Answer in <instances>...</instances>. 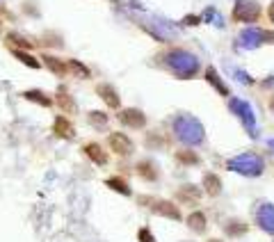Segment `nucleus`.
I'll use <instances>...</instances> for the list:
<instances>
[{"label": "nucleus", "mask_w": 274, "mask_h": 242, "mask_svg": "<svg viewBox=\"0 0 274 242\" xmlns=\"http://www.w3.org/2000/svg\"><path fill=\"white\" fill-rule=\"evenodd\" d=\"M139 201H142V203H149L155 215L169 217V219H174V222H178V219H181V210H178L171 201H165V199H149V197H142Z\"/></svg>", "instance_id": "obj_1"}, {"label": "nucleus", "mask_w": 274, "mask_h": 242, "mask_svg": "<svg viewBox=\"0 0 274 242\" xmlns=\"http://www.w3.org/2000/svg\"><path fill=\"white\" fill-rule=\"evenodd\" d=\"M258 16H260V7L254 0H242L233 9V18L235 21H242V23H254Z\"/></svg>", "instance_id": "obj_2"}, {"label": "nucleus", "mask_w": 274, "mask_h": 242, "mask_svg": "<svg viewBox=\"0 0 274 242\" xmlns=\"http://www.w3.org/2000/svg\"><path fill=\"white\" fill-rule=\"evenodd\" d=\"M107 144L112 149L114 153L123 155V158H128L133 151H135V144H133V139L128 135H123V133H112L110 137H107Z\"/></svg>", "instance_id": "obj_3"}, {"label": "nucleus", "mask_w": 274, "mask_h": 242, "mask_svg": "<svg viewBox=\"0 0 274 242\" xmlns=\"http://www.w3.org/2000/svg\"><path fill=\"white\" fill-rule=\"evenodd\" d=\"M119 121L123 126H128V128H144L146 126V117L142 110H137V107H123L119 112Z\"/></svg>", "instance_id": "obj_4"}, {"label": "nucleus", "mask_w": 274, "mask_h": 242, "mask_svg": "<svg viewBox=\"0 0 274 242\" xmlns=\"http://www.w3.org/2000/svg\"><path fill=\"white\" fill-rule=\"evenodd\" d=\"M231 167L238 169L240 174H251V176L260 174V160L254 158V155H242V158H238V160L231 162Z\"/></svg>", "instance_id": "obj_5"}, {"label": "nucleus", "mask_w": 274, "mask_h": 242, "mask_svg": "<svg viewBox=\"0 0 274 242\" xmlns=\"http://www.w3.org/2000/svg\"><path fill=\"white\" fill-rule=\"evenodd\" d=\"M53 135H57V137H66L71 139L73 135H76V128H73V123L69 121V117H55V123H53Z\"/></svg>", "instance_id": "obj_6"}, {"label": "nucleus", "mask_w": 274, "mask_h": 242, "mask_svg": "<svg viewBox=\"0 0 274 242\" xmlns=\"http://www.w3.org/2000/svg\"><path fill=\"white\" fill-rule=\"evenodd\" d=\"M82 153H87L89 160L96 162V165H105L107 162V153H105V149L98 142H87L82 146Z\"/></svg>", "instance_id": "obj_7"}, {"label": "nucleus", "mask_w": 274, "mask_h": 242, "mask_svg": "<svg viewBox=\"0 0 274 242\" xmlns=\"http://www.w3.org/2000/svg\"><path fill=\"white\" fill-rule=\"evenodd\" d=\"M96 91H98V96L105 101V105H107V107H112V110H119L121 98H119V94H117V89H114L112 85H98Z\"/></svg>", "instance_id": "obj_8"}, {"label": "nucleus", "mask_w": 274, "mask_h": 242, "mask_svg": "<svg viewBox=\"0 0 274 242\" xmlns=\"http://www.w3.org/2000/svg\"><path fill=\"white\" fill-rule=\"evenodd\" d=\"M258 224L263 231L267 233H274V206H263L260 212H258Z\"/></svg>", "instance_id": "obj_9"}, {"label": "nucleus", "mask_w": 274, "mask_h": 242, "mask_svg": "<svg viewBox=\"0 0 274 242\" xmlns=\"http://www.w3.org/2000/svg\"><path fill=\"white\" fill-rule=\"evenodd\" d=\"M135 171L139 174V176L144 178V181H149V183H153V181H158V167H155L151 160H142L137 162Z\"/></svg>", "instance_id": "obj_10"}, {"label": "nucleus", "mask_w": 274, "mask_h": 242, "mask_svg": "<svg viewBox=\"0 0 274 242\" xmlns=\"http://www.w3.org/2000/svg\"><path fill=\"white\" fill-rule=\"evenodd\" d=\"M176 197H178V199H181L183 203H192V201L197 203L199 199H201V190H199L197 185H183V187H181V190L176 192Z\"/></svg>", "instance_id": "obj_11"}, {"label": "nucleus", "mask_w": 274, "mask_h": 242, "mask_svg": "<svg viewBox=\"0 0 274 242\" xmlns=\"http://www.w3.org/2000/svg\"><path fill=\"white\" fill-rule=\"evenodd\" d=\"M203 190H206V194H210V197H217V194L222 192V181H219L217 174H206V176H203Z\"/></svg>", "instance_id": "obj_12"}, {"label": "nucleus", "mask_w": 274, "mask_h": 242, "mask_svg": "<svg viewBox=\"0 0 274 242\" xmlns=\"http://www.w3.org/2000/svg\"><path fill=\"white\" fill-rule=\"evenodd\" d=\"M187 226L192 228L194 233H203L206 231V215H203L201 210H194L187 215Z\"/></svg>", "instance_id": "obj_13"}, {"label": "nucleus", "mask_w": 274, "mask_h": 242, "mask_svg": "<svg viewBox=\"0 0 274 242\" xmlns=\"http://www.w3.org/2000/svg\"><path fill=\"white\" fill-rule=\"evenodd\" d=\"M55 103L64 110V117L66 114H73L76 112V103H73V98L69 96V91H64V89H60L57 91V96H55Z\"/></svg>", "instance_id": "obj_14"}, {"label": "nucleus", "mask_w": 274, "mask_h": 242, "mask_svg": "<svg viewBox=\"0 0 274 242\" xmlns=\"http://www.w3.org/2000/svg\"><path fill=\"white\" fill-rule=\"evenodd\" d=\"M44 62H46V66H48L55 76H66V73H69L66 62H62V60H57V57H53V55H44Z\"/></svg>", "instance_id": "obj_15"}, {"label": "nucleus", "mask_w": 274, "mask_h": 242, "mask_svg": "<svg viewBox=\"0 0 274 242\" xmlns=\"http://www.w3.org/2000/svg\"><path fill=\"white\" fill-rule=\"evenodd\" d=\"M247 228H249V226L244 224V222H238V219H231V222H228V224L224 226L226 235H231V238H238V235H244V233H247Z\"/></svg>", "instance_id": "obj_16"}, {"label": "nucleus", "mask_w": 274, "mask_h": 242, "mask_svg": "<svg viewBox=\"0 0 274 242\" xmlns=\"http://www.w3.org/2000/svg\"><path fill=\"white\" fill-rule=\"evenodd\" d=\"M23 98H28V101H34V103H39V105H46V107H50V105H53L50 96H46V94H44V91H39V89H30V91H25Z\"/></svg>", "instance_id": "obj_17"}, {"label": "nucleus", "mask_w": 274, "mask_h": 242, "mask_svg": "<svg viewBox=\"0 0 274 242\" xmlns=\"http://www.w3.org/2000/svg\"><path fill=\"white\" fill-rule=\"evenodd\" d=\"M5 41H7V46H18V48H32L34 46L30 39H25V37H21V34H16V32H9L7 37H5Z\"/></svg>", "instance_id": "obj_18"}, {"label": "nucleus", "mask_w": 274, "mask_h": 242, "mask_svg": "<svg viewBox=\"0 0 274 242\" xmlns=\"http://www.w3.org/2000/svg\"><path fill=\"white\" fill-rule=\"evenodd\" d=\"M105 185L107 187H112L114 192H121V194H126V197H128L130 194V185L128 183H126V181H123V178H107V181H105Z\"/></svg>", "instance_id": "obj_19"}, {"label": "nucleus", "mask_w": 274, "mask_h": 242, "mask_svg": "<svg viewBox=\"0 0 274 242\" xmlns=\"http://www.w3.org/2000/svg\"><path fill=\"white\" fill-rule=\"evenodd\" d=\"M206 80H208V82H213V85L217 87V91H219V94H228V87L219 82V76H217V71H215L213 66H208V69H206Z\"/></svg>", "instance_id": "obj_20"}, {"label": "nucleus", "mask_w": 274, "mask_h": 242, "mask_svg": "<svg viewBox=\"0 0 274 242\" xmlns=\"http://www.w3.org/2000/svg\"><path fill=\"white\" fill-rule=\"evenodd\" d=\"M176 160L181 162V165H199V155L194 153V151L183 149V151H178L176 153Z\"/></svg>", "instance_id": "obj_21"}, {"label": "nucleus", "mask_w": 274, "mask_h": 242, "mask_svg": "<svg viewBox=\"0 0 274 242\" xmlns=\"http://www.w3.org/2000/svg\"><path fill=\"white\" fill-rule=\"evenodd\" d=\"M66 66H69V71H73L76 76H82V78H87V76H89V69L85 64H80L78 60H69Z\"/></svg>", "instance_id": "obj_22"}, {"label": "nucleus", "mask_w": 274, "mask_h": 242, "mask_svg": "<svg viewBox=\"0 0 274 242\" xmlns=\"http://www.w3.org/2000/svg\"><path fill=\"white\" fill-rule=\"evenodd\" d=\"M12 53H14V57H16V60H21V62H23V64H28V66H32V69H39V62H37V60H34L32 55H28V53H23V50H12Z\"/></svg>", "instance_id": "obj_23"}, {"label": "nucleus", "mask_w": 274, "mask_h": 242, "mask_svg": "<svg viewBox=\"0 0 274 242\" xmlns=\"http://www.w3.org/2000/svg\"><path fill=\"white\" fill-rule=\"evenodd\" d=\"M89 121H91L96 128H103L105 123H107V114L105 112H89Z\"/></svg>", "instance_id": "obj_24"}, {"label": "nucleus", "mask_w": 274, "mask_h": 242, "mask_svg": "<svg viewBox=\"0 0 274 242\" xmlns=\"http://www.w3.org/2000/svg\"><path fill=\"white\" fill-rule=\"evenodd\" d=\"M137 238H139L142 242H155V238L151 235V231H149V228H142V231L137 233Z\"/></svg>", "instance_id": "obj_25"}, {"label": "nucleus", "mask_w": 274, "mask_h": 242, "mask_svg": "<svg viewBox=\"0 0 274 242\" xmlns=\"http://www.w3.org/2000/svg\"><path fill=\"white\" fill-rule=\"evenodd\" d=\"M270 18H272V23H274V2H272V7H270Z\"/></svg>", "instance_id": "obj_26"}, {"label": "nucleus", "mask_w": 274, "mask_h": 242, "mask_svg": "<svg viewBox=\"0 0 274 242\" xmlns=\"http://www.w3.org/2000/svg\"><path fill=\"white\" fill-rule=\"evenodd\" d=\"M270 107H272V112H274V98H272V103H270Z\"/></svg>", "instance_id": "obj_27"}, {"label": "nucleus", "mask_w": 274, "mask_h": 242, "mask_svg": "<svg viewBox=\"0 0 274 242\" xmlns=\"http://www.w3.org/2000/svg\"><path fill=\"white\" fill-rule=\"evenodd\" d=\"M208 242H222V240H208Z\"/></svg>", "instance_id": "obj_28"}, {"label": "nucleus", "mask_w": 274, "mask_h": 242, "mask_svg": "<svg viewBox=\"0 0 274 242\" xmlns=\"http://www.w3.org/2000/svg\"><path fill=\"white\" fill-rule=\"evenodd\" d=\"M0 25H2V21H0Z\"/></svg>", "instance_id": "obj_29"}]
</instances>
